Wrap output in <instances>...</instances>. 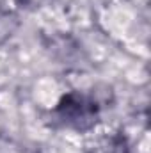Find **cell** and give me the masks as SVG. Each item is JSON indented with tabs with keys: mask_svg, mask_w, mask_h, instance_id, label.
<instances>
[{
	"mask_svg": "<svg viewBox=\"0 0 151 153\" xmlns=\"http://www.w3.org/2000/svg\"><path fill=\"white\" fill-rule=\"evenodd\" d=\"M57 112L66 125H71L75 128H85L96 117V107L84 96L70 94L61 102Z\"/></svg>",
	"mask_w": 151,
	"mask_h": 153,
	"instance_id": "obj_1",
	"label": "cell"
}]
</instances>
